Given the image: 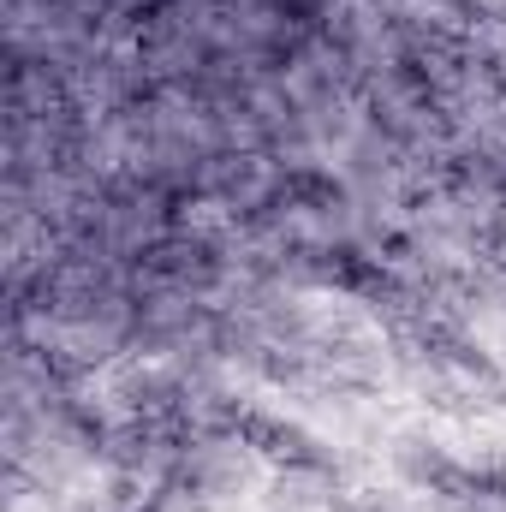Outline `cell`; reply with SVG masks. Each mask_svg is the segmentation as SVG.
Segmentation results:
<instances>
[{
	"instance_id": "1",
	"label": "cell",
	"mask_w": 506,
	"mask_h": 512,
	"mask_svg": "<svg viewBox=\"0 0 506 512\" xmlns=\"http://www.w3.org/2000/svg\"><path fill=\"white\" fill-rule=\"evenodd\" d=\"M239 429H245V441H251L256 453H268V459H286V465H316V441H310L298 423H280V417H262V411H251Z\"/></svg>"
}]
</instances>
